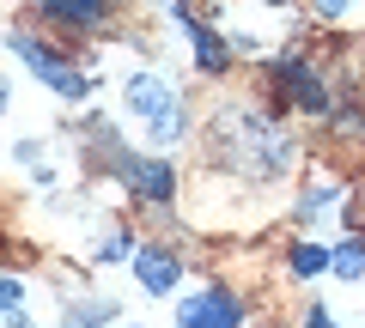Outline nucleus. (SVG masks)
<instances>
[{
    "label": "nucleus",
    "instance_id": "nucleus-12",
    "mask_svg": "<svg viewBox=\"0 0 365 328\" xmlns=\"http://www.w3.org/2000/svg\"><path fill=\"white\" fill-rule=\"evenodd\" d=\"M323 268H335V255H323L317 243H299V250H292V274H299V280L323 274Z\"/></svg>",
    "mask_w": 365,
    "mask_h": 328
},
{
    "label": "nucleus",
    "instance_id": "nucleus-2",
    "mask_svg": "<svg viewBox=\"0 0 365 328\" xmlns=\"http://www.w3.org/2000/svg\"><path fill=\"white\" fill-rule=\"evenodd\" d=\"M213 25L232 37V49L268 55L274 43L292 31V13L280 6V0H213Z\"/></svg>",
    "mask_w": 365,
    "mask_h": 328
},
{
    "label": "nucleus",
    "instance_id": "nucleus-8",
    "mask_svg": "<svg viewBox=\"0 0 365 328\" xmlns=\"http://www.w3.org/2000/svg\"><path fill=\"white\" fill-rule=\"evenodd\" d=\"M280 85H287V92L299 97L304 110H311V116H323V110H329V92H323V79H317L311 67H299V61H287V67H280Z\"/></svg>",
    "mask_w": 365,
    "mask_h": 328
},
{
    "label": "nucleus",
    "instance_id": "nucleus-14",
    "mask_svg": "<svg viewBox=\"0 0 365 328\" xmlns=\"http://www.w3.org/2000/svg\"><path fill=\"white\" fill-rule=\"evenodd\" d=\"M304 328H335V322H329V310H323V304H311V310H304Z\"/></svg>",
    "mask_w": 365,
    "mask_h": 328
},
{
    "label": "nucleus",
    "instance_id": "nucleus-5",
    "mask_svg": "<svg viewBox=\"0 0 365 328\" xmlns=\"http://www.w3.org/2000/svg\"><path fill=\"white\" fill-rule=\"evenodd\" d=\"M177 328H244V310L225 292H195V298H182Z\"/></svg>",
    "mask_w": 365,
    "mask_h": 328
},
{
    "label": "nucleus",
    "instance_id": "nucleus-9",
    "mask_svg": "<svg viewBox=\"0 0 365 328\" xmlns=\"http://www.w3.org/2000/svg\"><path fill=\"white\" fill-rule=\"evenodd\" d=\"M189 43H195V55H201V67H207V73H225V43L213 37V25L189 18Z\"/></svg>",
    "mask_w": 365,
    "mask_h": 328
},
{
    "label": "nucleus",
    "instance_id": "nucleus-7",
    "mask_svg": "<svg viewBox=\"0 0 365 328\" xmlns=\"http://www.w3.org/2000/svg\"><path fill=\"white\" fill-rule=\"evenodd\" d=\"M177 274H182V268H177V255H170V250H140V255H134V280H140L146 292H170V286H177Z\"/></svg>",
    "mask_w": 365,
    "mask_h": 328
},
{
    "label": "nucleus",
    "instance_id": "nucleus-1",
    "mask_svg": "<svg viewBox=\"0 0 365 328\" xmlns=\"http://www.w3.org/2000/svg\"><path fill=\"white\" fill-rule=\"evenodd\" d=\"M213 140H220L225 164H237V171L250 176H280L292 171V158H299V140H292L280 122L256 116V110H220V122H213Z\"/></svg>",
    "mask_w": 365,
    "mask_h": 328
},
{
    "label": "nucleus",
    "instance_id": "nucleus-11",
    "mask_svg": "<svg viewBox=\"0 0 365 328\" xmlns=\"http://www.w3.org/2000/svg\"><path fill=\"white\" fill-rule=\"evenodd\" d=\"M104 322H116V304H110V298H98V304H73L61 328H104Z\"/></svg>",
    "mask_w": 365,
    "mask_h": 328
},
{
    "label": "nucleus",
    "instance_id": "nucleus-15",
    "mask_svg": "<svg viewBox=\"0 0 365 328\" xmlns=\"http://www.w3.org/2000/svg\"><path fill=\"white\" fill-rule=\"evenodd\" d=\"M317 6H323L329 18H347V6H353V0H317Z\"/></svg>",
    "mask_w": 365,
    "mask_h": 328
},
{
    "label": "nucleus",
    "instance_id": "nucleus-13",
    "mask_svg": "<svg viewBox=\"0 0 365 328\" xmlns=\"http://www.w3.org/2000/svg\"><path fill=\"white\" fill-rule=\"evenodd\" d=\"M335 274L341 280H359L365 274V250H359V243H341V250H335Z\"/></svg>",
    "mask_w": 365,
    "mask_h": 328
},
{
    "label": "nucleus",
    "instance_id": "nucleus-16",
    "mask_svg": "<svg viewBox=\"0 0 365 328\" xmlns=\"http://www.w3.org/2000/svg\"><path fill=\"white\" fill-rule=\"evenodd\" d=\"M6 328H37V322H31V316H25V310L13 304V310H6Z\"/></svg>",
    "mask_w": 365,
    "mask_h": 328
},
{
    "label": "nucleus",
    "instance_id": "nucleus-6",
    "mask_svg": "<svg viewBox=\"0 0 365 328\" xmlns=\"http://www.w3.org/2000/svg\"><path fill=\"white\" fill-rule=\"evenodd\" d=\"M116 171L128 176L134 195H146V201H170V164H165V158H128V152H116Z\"/></svg>",
    "mask_w": 365,
    "mask_h": 328
},
{
    "label": "nucleus",
    "instance_id": "nucleus-3",
    "mask_svg": "<svg viewBox=\"0 0 365 328\" xmlns=\"http://www.w3.org/2000/svg\"><path fill=\"white\" fill-rule=\"evenodd\" d=\"M128 110L140 116V128L153 134L158 146H170L182 134V110H177V97H170V85L158 73H134L128 79Z\"/></svg>",
    "mask_w": 365,
    "mask_h": 328
},
{
    "label": "nucleus",
    "instance_id": "nucleus-10",
    "mask_svg": "<svg viewBox=\"0 0 365 328\" xmlns=\"http://www.w3.org/2000/svg\"><path fill=\"white\" fill-rule=\"evenodd\" d=\"M49 18H67V25H98L104 18V0H43Z\"/></svg>",
    "mask_w": 365,
    "mask_h": 328
},
{
    "label": "nucleus",
    "instance_id": "nucleus-4",
    "mask_svg": "<svg viewBox=\"0 0 365 328\" xmlns=\"http://www.w3.org/2000/svg\"><path fill=\"white\" fill-rule=\"evenodd\" d=\"M13 49H19V55H25V61H31V73H37L43 85H55V92H61V97H86V79H79L73 67L61 61V55H49V49H37V43H31L25 31H19V37H13Z\"/></svg>",
    "mask_w": 365,
    "mask_h": 328
}]
</instances>
